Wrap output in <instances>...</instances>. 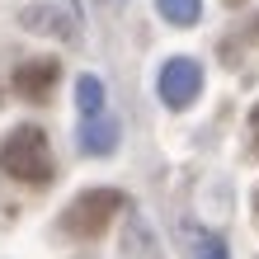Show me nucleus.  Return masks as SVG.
Returning a JSON list of instances; mask_svg holds the SVG:
<instances>
[{"instance_id":"f257e3e1","label":"nucleus","mask_w":259,"mask_h":259,"mask_svg":"<svg viewBox=\"0 0 259 259\" xmlns=\"http://www.w3.org/2000/svg\"><path fill=\"white\" fill-rule=\"evenodd\" d=\"M0 170L19 184H52L57 160H52V142L38 123H19L10 127V137L0 142Z\"/></svg>"},{"instance_id":"f03ea898","label":"nucleus","mask_w":259,"mask_h":259,"mask_svg":"<svg viewBox=\"0 0 259 259\" xmlns=\"http://www.w3.org/2000/svg\"><path fill=\"white\" fill-rule=\"evenodd\" d=\"M123 207H127V198L118 189H85V193H75L71 207L62 212V231L75 236V240H99Z\"/></svg>"},{"instance_id":"7ed1b4c3","label":"nucleus","mask_w":259,"mask_h":259,"mask_svg":"<svg viewBox=\"0 0 259 259\" xmlns=\"http://www.w3.org/2000/svg\"><path fill=\"white\" fill-rule=\"evenodd\" d=\"M10 80H14V95H19V99L48 104L52 90H57V80H62V62H57V57H28V62L14 66Z\"/></svg>"},{"instance_id":"20e7f679","label":"nucleus","mask_w":259,"mask_h":259,"mask_svg":"<svg viewBox=\"0 0 259 259\" xmlns=\"http://www.w3.org/2000/svg\"><path fill=\"white\" fill-rule=\"evenodd\" d=\"M198 95H203V66L193 57H175L160 66V99L170 109H189Z\"/></svg>"},{"instance_id":"39448f33","label":"nucleus","mask_w":259,"mask_h":259,"mask_svg":"<svg viewBox=\"0 0 259 259\" xmlns=\"http://www.w3.org/2000/svg\"><path fill=\"white\" fill-rule=\"evenodd\" d=\"M113 146H118V123L113 118H85V132H80L85 156H109Z\"/></svg>"},{"instance_id":"423d86ee","label":"nucleus","mask_w":259,"mask_h":259,"mask_svg":"<svg viewBox=\"0 0 259 259\" xmlns=\"http://www.w3.org/2000/svg\"><path fill=\"white\" fill-rule=\"evenodd\" d=\"M19 24L24 28H33V33H57V38H71V24H62V14L48 10V5H28L19 14Z\"/></svg>"},{"instance_id":"0eeeda50","label":"nucleus","mask_w":259,"mask_h":259,"mask_svg":"<svg viewBox=\"0 0 259 259\" xmlns=\"http://www.w3.org/2000/svg\"><path fill=\"white\" fill-rule=\"evenodd\" d=\"M75 109H80L85 118L104 113V80L99 75H80V80H75Z\"/></svg>"},{"instance_id":"6e6552de","label":"nucleus","mask_w":259,"mask_h":259,"mask_svg":"<svg viewBox=\"0 0 259 259\" xmlns=\"http://www.w3.org/2000/svg\"><path fill=\"white\" fill-rule=\"evenodd\" d=\"M160 5V14L170 24H179V28H189V24H198V14H203V5L198 0H156Z\"/></svg>"},{"instance_id":"1a4fd4ad","label":"nucleus","mask_w":259,"mask_h":259,"mask_svg":"<svg viewBox=\"0 0 259 259\" xmlns=\"http://www.w3.org/2000/svg\"><path fill=\"white\" fill-rule=\"evenodd\" d=\"M189 245H193V259H231L226 245H222V236H207L198 226H189Z\"/></svg>"},{"instance_id":"9d476101","label":"nucleus","mask_w":259,"mask_h":259,"mask_svg":"<svg viewBox=\"0 0 259 259\" xmlns=\"http://www.w3.org/2000/svg\"><path fill=\"white\" fill-rule=\"evenodd\" d=\"M250 146H254V156H259V123H250Z\"/></svg>"},{"instance_id":"9b49d317","label":"nucleus","mask_w":259,"mask_h":259,"mask_svg":"<svg viewBox=\"0 0 259 259\" xmlns=\"http://www.w3.org/2000/svg\"><path fill=\"white\" fill-rule=\"evenodd\" d=\"M254 207H259V189H254Z\"/></svg>"},{"instance_id":"f8f14e48","label":"nucleus","mask_w":259,"mask_h":259,"mask_svg":"<svg viewBox=\"0 0 259 259\" xmlns=\"http://www.w3.org/2000/svg\"><path fill=\"white\" fill-rule=\"evenodd\" d=\"M254 38H259V24H254Z\"/></svg>"}]
</instances>
